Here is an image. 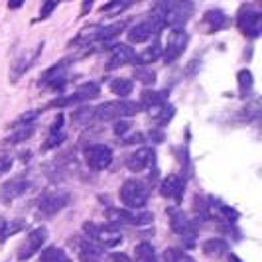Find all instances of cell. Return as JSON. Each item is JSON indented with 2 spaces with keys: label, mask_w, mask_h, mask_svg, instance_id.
Listing matches in <instances>:
<instances>
[{
  "label": "cell",
  "mask_w": 262,
  "mask_h": 262,
  "mask_svg": "<svg viewBox=\"0 0 262 262\" xmlns=\"http://www.w3.org/2000/svg\"><path fill=\"white\" fill-rule=\"evenodd\" d=\"M193 4L191 2H158L152 12V22L160 30L170 26L171 30H184V26L193 16Z\"/></svg>",
  "instance_id": "6da1fadb"
},
{
  "label": "cell",
  "mask_w": 262,
  "mask_h": 262,
  "mask_svg": "<svg viewBox=\"0 0 262 262\" xmlns=\"http://www.w3.org/2000/svg\"><path fill=\"white\" fill-rule=\"evenodd\" d=\"M142 111L140 103H134V101H126V99H120V101H108L103 103L101 106L95 108V120L99 122H111V120H122L124 117H134Z\"/></svg>",
  "instance_id": "7a4b0ae2"
},
{
  "label": "cell",
  "mask_w": 262,
  "mask_h": 262,
  "mask_svg": "<svg viewBox=\"0 0 262 262\" xmlns=\"http://www.w3.org/2000/svg\"><path fill=\"white\" fill-rule=\"evenodd\" d=\"M83 231L87 238H91L93 243L101 245L103 249H115L122 243V233L117 225L106 223V225H97L93 221H87L83 225Z\"/></svg>",
  "instance_id": "3957f363"
},
{
  "label": "cell",
  "mask_w": 262,
  "mask_h": 262,
  "mask_svg": "<svg viewBox=\"0 0 262 262\" xmlns=\"http://www.w3.org/2000/svg\"><path fill=\"white\" fill-rule=\"evenodd\" d=\"M120 201L128 207L130 211L142 209L148 203V197H150V191L142 182L138 180H126L122 187H120Z\"/></svg>",
  "instance_id": "277c9868"
},
{
  "label": "cell",
  "mask_w": 262,
  "mask_h": 262,
  "mask_svg": "<svg viewBox=\"0 0 262 262\" xmlns=\"http://www.w3.org/2000/svg\"><path fill=\"white\" fill-rule=\"evenodd\" d=\"M168 215H170L171 231H173L176 235L182 236L187 247H193V241H195V235H197V229H195V225H193V221H191L180 207L168 209Z\"/></svg>",
  "instance_id": "5b68a950"
},
{
  "label": "cell",
  "mask_w": 262,
  "mask_h": 262,
  "mask_svg": "<svg viewBox=\"0 0 262 262\" xmlns=\"http://www.w3.org/2000/svg\"><path fill=\"white\" fill-rule=\"evenodd\" d=\"M236 26L238 30L249 36V38H258L262 32V14L254 6H243L236 14Z\"/></svg>",
  "instance_id": "8992f818"
},
{
  "label": "cell",
  "mask_w": 262,
  "mask_h": 262,
  "mask_svg": "<svg viewBox=\"0 0 262 262\" xmlns=\"http://www.w3.org/2000/svg\"><path fill=\"white\" fill-rule=\"evenodd\" d=\"M83 156L87 166L95 171H103L113 164V150L105 144H89L83 150Z\"/></svg>",
  "instance_id": "52a82bcc"
},
{
  "label": "cell",
  "mask_w": 262,
  "mask_h": 262,
  "mask_svg": "<svg viewBox=\"0 0 262 262\" xmlns=\"http://www.w3.org/2000/svg\"><path fill=\"white\" fill-rule=\"evenodd\" d=\"M189 41V36L185 30H171L166 48H162V57L166 63H173L176 59H180V55L185 52V46Z\"/></svg>",
  "instance_id": "ba28073f"
},
{
  "label": "cell",
  "mask_w": 262,
  "mask_h": 262,
  "mask_svg": "<svg viewBox=\"0 0 262 262\" xmlns=\"http://www.w3.org/2000/svg\"><path fill=\"white\" fill-rule=\"evenodd\" d=\"M67 71H69V59H61L59 63H55V66H52L41 73L39 85L53 89V91H59L67 83Z\"/></svg>",
  "instance_id": "9c48e42d"
},
{
  "label": "cell",
  "mask_w": 262,
  "mask_h": 262,
  "mask_svg": "<svg viewBox=\"0 0 262 262\" xmlns=\"http://www.w3.org/2000/svg\"><path fill=\"white\" fill-rule=\"evenodd\" d=\"M69 193L67 191H61V189H55V191H46L43 195L38 199V209L43 213V215H48V217H52L55 213H59L61 209H66L67 205H69Z\"/></svg>",
  "instance_id": "30bf717a"
},
{
  "label": "cell",
  "mask_w": 262,
  "mask_h": 262,
  "mask_svg": "<svg viewBox=\"0 0 262 262\" xmlns=\"http://www.w3.org/2000/svg\"><path fill=\"white\" fill-rule=\"evenodd\" d=\"M46 241H48V229H46V227L34 229V231L22 241V245L18 247V254H16L18 260H28V258H32V256L43 247Z\"/></svg>",
  "instance_id": "8fae6325"
},
{
  "label": "cell",
  "mask_w": 262,
  "mask_h": 262,
  "mask_svg": "<svg viewBox=\"0 0 262 262\" xmlns=\"http://www.w3.org/2000/svg\"><path fill=\"white\" fill-rule=\"evenodd\" d=\"M205 219H215V221H221V223H235L238 219V213L231 205L223 203L221 199L209 197L207 203H205Z\"/></svg>",
  "instance_id": "7c38bea8"
},
{
  "label": "cell",
  "mask_w": 262,
  "mask_h": 262,
  "mask_svg": "<svg viewBox=\"0 0 262 262\" xmlns=\"http://www.w3.org/2000/svg\"><path fill=\"white\" fill-rule=\"evenodd\" d=\"M106 217L113 225L117 223H128V225H148L154 221V215L142 211V213H136L130 209H108L106 211Z\"/></svg>",
  "instance_id": "4fadbf2b"
},
{
  "label": "cell",
  "mask_w": 262,
  "mask_h": 262,
  "mask_svg": "<svg viewBox=\"0 0 262 262\" xmlns=\"http://www.w3.org/2000/svg\"><path fill=\"white\" fill-rule=\"evenodd\" d=\"M154 160H156V152L152 148H140V150L132 152L130 156L126 158V168L134 173H140L146 168L154 166Z\"/></svg>",
  "instance_id": "5bb4252c"
},
{
  "label": "cell",
  "mask_w": 262,
  "mask_h": 262,
  "mask_svg": "<svg viewBox=\"0 0 262 262\" xmlns=\"http://www.w3.org/2000/svg\"><path fill=\"white\" fill-rule=\"evenodd\" d=\"M30 187V180L26 176H16V178H10L6 184H2L0 187V199L2 201H12V199H18L20 195H24Z\"/></svg>",
  "instance_id": "9a60e30c"
},
{
  "label": "cell",
  "mask_w": 262,
  "mask_h": 262,
  "mask_svg": "<svg viewBox=\"0 0 262 262\" xmlns=\"http://www.w3.org/2000/svg\"><path fill=\"white\" fill-rule=\"evenodd\" d=\"M134 57H136V53H134V50H132L130 46H126V43H115L111 48V57H108L106 69L113 71V69L126 66V63H132Z\"/></svg>",
  "instance_id": "2e32d148"
},
{
  "label": "cell",
  "mask_w": 262,
  "mask_h": 262,
  "mask_svg": "<svg viewBox=\"0 0 262 262\" xmlns=\"http://www.w3.org/2000/svg\"><path fill=\"white\" fill-rule=\"evenodd\" d=\"M79 258L83 262H103L105 258V249L97 243H93L91 238H79L77 241Z\"/></svg>",
  "instance_id": "e0dca14e"
},
{
  "label": "cell",
  "mask_w": 262,
  "mask_h": 262,
  "mask_svg": "<svg viewBox=\"0 0 262 262\" xmlns=\"http://www.w3.org/2000/svg\"><path fill=\"white\" fill-rule=\"evenodd\" d=\"M126 36H128V41H130V43H144V41H148L152 36H160V28H158L152 20H146V22H140V24L132 26L130 30L126 32Z\"/></svg>",
  "instance_id": "ac0fdd59"
},
{
  "label": "cell",
  "mask_w": 262,
  "mask_h": 262,
  "mask_svg": "<svg viewBox=\"0 0 262 262\" xmlns=\"http://www.w3.org/2000/svg\"><path fill=\"white\" fill-rule=\"evenodd\" d=\"M41 50H43V41H41V43H38V46H36L32 52H26L22 57H18V59L14 61V63H12V73H10L12 81H18V79L26 73L28 69L32 67V63H34V61L39 57Z\"/></svg>",
  "instance_id": "d6986e66"
},
{
  "label": "cell",
  "mask_w": 262,
  "mask_h": 262,
  "mask_svg": "<svg viewBox=\"0 0 262 262\" xmlns=\"http://www.w3.org/2000/svg\"><path fill=\"white\" fill-rule=\"evenodd\" d=\"M184 180L180 178V176H168V178H164L162 180V184H160V193L164 197H168V199H173L176 203H180L182 201V197H184Z\"/></svg>",
  "instance_id": "ffe728a7"
},
{
  "label": "cell",
  "mask_w": 262,
  "mask_h": 262,
  "mask_svg": "<svg viewBox=\"0 0 262 262\" xmlns=\"http://www.w3.org/2000/svg\"><path fill=\"white\" fill-rule=\"evenodd\" d=\"M126 28V22H115V24H108V26H99V28H95L97 32H93V34H89L87 36V39L89 41H111V39H115Z\"/></svg>",
  "instance_id": "44dd1931"
},
{
  "label": "cell",
  "mask_w": 262,
  "mask_h": 262,
  "mask_svg": "<svg viewBox=\"0 0 262 262\" xmlns=\"http://www.w3.org/2000/svg\"><path fill=\"white\" fill-rule=\"evenodd\" d=\"M168 91H142L140 93V106L142 108H156L168 103Z\"/></svg>",
  "instance_id": "7402d4cb"
},
{
  "label": "cell",
  "mask_w": 262,
  "mask_h": 262,
  "mask_svg": "<svg viewBox=\"0 0 262 262\" xmlns=\"http://www.w3.org/2000/svg\"><path fill=\"white\" fill-rule=\"evenodd\" d=\"M162 55V43H160V39H154V43L146 50V52H142L140 55H136L134 57V66H138V67H144V66H148V63H154L158 57Z\"/></svg>",
  "instance_id": "603a6c76"
},
{
  "label": "cell",
  "mask_w": 262,
  "mask_h": 262,
  "mask_svg": "<svg viewBox=\"0 0 262 262\" xmlns=\"http://www.w3.org/2000/svg\"><path fill=\"white\" fill-rule=\"evenodd\" d=\"M99 95H101V87H99V83H95V81H87V83L79 85L77 89H75V93H73L75 103L91 101V99H97Z\"/></svg>",
  "instance_id": "cb8c5ba5"
},
{
  "label": "cell",
  "mask_w": 262,
  "mask_h": 262,
  "mask_svg": "<svg viewBox=\"0 0 262 262\" xmlns=\"http://www.w3.org/2000/svg\"><path fill=\"white\" fill-rule=\"evenodd\" d=\"M203 22L207 24L209 32H219L221 28L227 26L229 18L225 16L223 10H219V8H213V10H207V12H205V16H203Z\"/></svg>",
  "instance_id": "d4e9b609"
},
{
  "label": "cell",
  "mask_w": 262,
  "mask_h": 262,
  "mask_svg": "<svg viewBox=\"0 0 262 262\" xmlns=\"http://www.w3.org/2000/svg\"><path fill=\"white\" fill-rule=\"evenodd\" d=\"M173 115H176V108L168 105V103L162 106H156V108H150V117H152V120L156 122L158 126H166L173 118Z\"/></svg>",
  "instance_id": "484cf974"
},
{
  "label": "cell",
  "mask_w": 262,
  "mask_h": 262,
  "mask_svg": "<svg viewBox=\"0 0 262 262\" xmlns=\"http://www.w3.org/2000/svg\"><path fill=\"white\" fill-rule=\"evenodd\" d=\"M201 250L207 256H211V258H219V256H223L225 252L229 250V247H227V243H225L223 238H209V241H205L201 245Z\"/></svg>",
  "instance_id": "4316f807"
},
{
  "label": "cell",
  "mask_w": 262,
  "mask_h": 262,
  "mask_svg": "<svg viewBox=\"0 0 262 262\" xmlns=\"http://www.w3.org/2000/svg\"><path fill=\"white\" fill-rule=\"evenodd\" d=\"M132 262H158L156 250L150 243H140L134 249V260Z\"/></svg>",
  "instance_id": "83f0119b"
},
{
  "label": "cell",
  "mask_w": 262,
  "mask_h": 262,
  "mask_svg": "<svg viewBox=\"0 0 262 262\" xmlns=\"http://www.w3.org/2000/svg\"><path fill=\"white\" fill-rule=\"evenodd\" d=\"M39 262H71V258L67 256V252L63 249H57V247H48V249L41 252Z\"/></svg>",
  "instance_id": "f1b7e54d"
},
{
  "label": "cell",
  "mask_w": 262,
  "mask_h": 262,
  "mask_svg": "<svg viewBox=\"0 0 262 262\" xmlns=\"http://www.w3.org/2000/svg\"><path fill=\"white\" fill-rule=\"evenodd\" d=\"M132 89H134V83H132L130 79H113L111 81V91L115 93L117 97H120V99H126L128 95L132 93Z\"/></svg>",
  "instance_id": "f546056e"
},
{
  "label": "cell",
  "mask_w": 262,
  "mask_h": 262,
  "mask_svg": "<svg viewBox=\"0 0 262 262\" xmlns=\"http://www.w3.org/2000/svg\"><path fill=\"white\" fill-rule=\"evenodd\" d=\"M12 134L4 140L6 144H18V142H26L28 138L36 132V126L34 124H30V126H20V128H12Z\"/></svg>",
  "instance_id": "4dcf8cb0"
},
{
  "label": "cell",
  "mask_w": 262,
  "mask_h": 262,
  "mask_svg": "<svg viewBox=\"0 0 262 262\" xmlns=\"http://www.w3.org/2000/svg\"><path fill=\"white\" fill-rule=\"evenodd\" d=\"M236 81H238V91H241V97H249L252 93V87H254V81H252V73L249 69H241L238 75H236Z\"/></svg>",
  "instance_id": "1f68e13d"
},
{
  "label": "cell",
  "mask_w": 262,
  "mask_h": 262,
  "mask_svg": "<svg viewBox=\"0 0 262 262\" xmlns=\"http://www.w3.org/2000/svg\"><path fill=\"white\" fill-rule=\"evenodd\" d=\"M91 120H95V108H79V111H75L73 115H71V122L73 124H77V126H87Z\"/></svg>",
  "instance_id": "d6a6232c"
},
{
  "label": "cell",
  "mask_w": 262,
  "mask_h": 262,
  "mask_svg": "<svg viewBox=\"0 0 262 262\" xmlns=\"http://www.w3.org/2000/svg\"><path fill=\"white\" fill-rule=\"evenodd\" d=\"M164 262H195L189 254H185L180 249H166L164 250Z\"/></svg>",
  "instance_id": "836d02e7"
},
{
  "label": "cell",
  "mask_w": 262,
  "mask_h": 262,
  "mask_svg": "<svg viewBox=\"0 0 262 262\" xmlns=\"http://www.w3.org/2000/svg\"><path fill=\"white\" fill-rule=\"evenodd\" d=\"M39 117V111H28L24 115H20V117L16 118L12 122V126L10 128H20V126H30V124H34V120Z\"/></svg>",
  "instance_id": "e575fe53"
},
{
  "label": "cell",
  "mask_w": 262,
  "mask_h": 262,
  "mask_svg": "<svg viewBox=\"0 0 262 262\" xmlns=\"http://www.w3.org/2000/svg\"><path fill=\"white\" fill-rule=\"evenodd\" d=\"M134 79H138V81L144 83V85H154L156 73H154L152 69H146V67H136V69H134Z\"/></svg>",
  "instance_id": "d590c367"
},
{
  "label": "cell",
  "mask_w": 262,
  "mask_h": 262,
  "mask_svg": "<svg viewBox=\"0 0 262 262\" xmlns=\"http://www.w3.org/2000/svg\"><path fill=\"white\" fill-rule=\"evenodd\" d=\"M66 140V132H50L48 138H46V144L41 146V150H52L55 146H59L61 142Z\"/></svg>",
  "instance_id": "8d00e7d4"
},
{
  "label": "cell",
  "mask_w": 262,
  "mask_h": 262,
  "mask_svg": "<svg viewBox=\"0 0 262 262\" xmlns=\"http://www.w3.org/2000/svg\"><path fill=\"white\" fill-rule=\"evenodd\" d=\"M128 6H130V2H111V4H105V6L101 8V12L108 14V12H113V10H124V8H128Z\"/></svg>",
  "instance_id": "74e56055"
},
{
  "label": "cell",
  "mask_w": 262,
  "mask_h": 262,
  "mask_svg": "<svg viewBox=\"0 0 262 262\" xmlns=\"http://www.w3.org/2000/svg\"><path fill=\"white\" fill-rule=\"evenodd\" d=\"M55 8H57V2H43L41 4V10H39V20H46Z\"/></svg>",
  "instance_id": "f35d334b"
},
{
  "label": "cell",
  "mask_w": 262,
  "mask_h": 262,
  "mask_svg": "<svg viewBox=\"0 0 262 262\" xmlns=\"http://www.w3.org/2000/svg\"><path fill=\"white\" fill-rule=\"evenodd\" d=\"M126 132H130V124H128L126 120H117V124H115V134H117V136H124Z\"/></svg>",
  "instance_id": "ab89813d"
},
{
  "label": "cell",
  "mask_w": 262,
  "mask_h": 262,
  "mask_svg": "<svg viewBox=\"0 0 262 262\" xmlns=\"http://www.w3.org/2000/svg\"><path fill=\"white\" fill-rule=\"evenodd\" d=\"M12 164H14L12 156H0V176L10 170V168H12Z\"/></svg>",
  "instance_id": "60d3db41"
},
{
  "label": "cell",
  "mask_w": 262,
  "mask_h": 262,
  "mask_svg": "<svg viewBox=\"0 0 262 262\" xmlns=\"http://www.w3.org/2000/svg\"><path fill=\"white\" fill-rule=\"evenodd\" d=\"M6 236H8V223L0 217V241H4Z\"/></svg>",
  "instance_id": "b9f144b4"
},
{
  "label": "cell",
  "mask_w": 262,
  "mask_h": 262,
  "mask_svg": "<svg viewBox=\"0 0 262 262\" xmlns=\"http://www.w3.org/2000/svg\"><path fill=\"white\" fill-rule=\"evenodd\" d=\"M111 260L113 262H130V258L126 256V254H111Z\"/></svg>",
  "instance_id": "7bdbcfd3"
},
{
  "label": "cell",
  "mask_w": 262,
  "mask_h": 262,
  "mask_svg": "<svg viewBox=\"0 0 262 262\" xmlns=\"http://www.w3.org/2000/svg\"><path fill=\"white\" fill-rule=\"evenodd\" d=\"M229 262H241V258L235 256V254H229Z\"/></svg>",
  "instance_id": "ee69618b"
},
{
  "label": "cell",
  "mask_w": 262,
  "mask_h": 262,
  "mask_svg": "<svg viewBox=\"0 0 262 262\" xmlns=\"http://www.w3.org/2000/svg\"><path fill=\"white\" fill-rule=\"evenodd\" d=\"M22 6V2H12V4H8V8H20Z\"/></svg>",
  "instance_id": "f6af8a7d"
}]
</instances>
